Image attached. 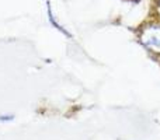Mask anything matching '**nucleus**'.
I'll return each instance as SVG.
<instances>
[{
	"instance_id": "obj_1",
	"label": "nucleus",
	"mask_w": 160,
	"mask_h": 140,
	"mask_svg": "<svg viewBox=\"0 0 160 140\" xmlns=\"http://www.w3.org/2000/svg\"><path fill=\"white\" fill-rule=\"evenodd\" d=\"M141 42L153 52H160V25L150 24L142 30Z\"/></svg>"
},
{
	"instance_id": "obj_2",
	"label": "nucleus",
	"mask_w": 160,
	"mask_h": 140,
	"mask_svg": "<svg viewBox=\"0 0 160 140\" xmlns=\"http://www.w3.org/2000/svg\"><path fill=\"white\" fill-rule=\"evenodd\" d=\"M156 13H158L159 16H160V0H158V2H156Z\"/></svg>"
}]
</instances>
